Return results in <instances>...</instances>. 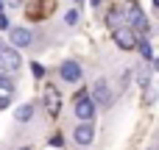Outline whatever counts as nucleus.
Masks as SVG:
<instances>
[{
  "label": "nucleus",
  "mask_w": 159,
  "mask_h": 150,
  "mask_svg": "<svg viewBox=\"0 0 159 150\" xmlns=\"http://www.w3.org/2000/svg\"><path fill=\"white\" fill-rule=\"evenodd\" d=\"M59 75H61V81H67V84H78L81 81V64L78 61H61V67H59Z\"/></svg>",
  "instance_id": "obj_8"
},
{
  "label": "nucleus",
  "mask_w": 159,
  "mask_h": 150,
  "mask_svg": "<svg viewBox=\"0 0 159 150\" xmlns=\"http://www.w3.org/2000/svg\"><path fill=\"white\" fill-rule=\"evenodd\" d=\"M89 97H92V103L95 106H112V92H109V84L103 81V78H98L95 84H92V92H89Z\"/></svg>",
  "instance_id": "obj_4"
},
{
  "label": "nucleus",
  "mask_w": 159,
  "mask_h": 150,
  "mask_svg": "<svg viewBox=\"0 0 159 150\" xmlns=\"http://www.w3.org/2000/svg\"><path fill=\"white\" fill-rule=\"evenodd\" d=\"M64 22H67V25H75V22H78V8H67V11H64Z\"/></svg>",
  "instance_id": "obj_12"
},
{
  "label": "nucleus",
  "mask_w": 159,
  "mask_h": 150,
  "mask_svg": "<svg viewBox=\"0 0 159 150\" xmlns=\"http://www.w3.org/2000/svg\"><path fill=\"white\" fill-rule=\"evenodd\" d=\"M22 67V56L14 47H0V70L3 72H17Z\"/></svg>",
  "instance_id": "obj_2"
},
{
  "label": "nucleus",
  "mask_w": 159,
  "mask_h": 150,
  "mask_svg": "<svg viewBox=\"0 0 159 150\" xmlns=\"http://www.w3.org/2000/svg\"><path fill=\"white\" fill-rule=\"evenodd\" d=\"M73 139H75V145H81V148L92 145V142H95V128H92V122H81V125L73 131Z\"/></svg>",
  "instance_id": "obj_9"
},
{
  "label": "nucleus",
  "mask_w": 159,
  "mask_h": 150,
  "mask_svg": "<svg viewBox=\"0 0 159 150\" xmlns=\"http://www.w3.org/2000/svg\"><path fill=\"white\" fill-rule=\"evenodd\" d=\"M31 72H34V78H45V67H42V64H36V61L31 64Z\"/></svg>",
  "instance_id": "obj_13"
},
{
  "label": "nucleus",
  "mask_w": 159,
  "mask_h": 150,
  "mask_svg": "<svg viewBox=\"0 0 159 150\" xmlns=\"http://www.w3.org/2000/svg\"><path fill=\"white\" fill-rule=\"evenodd\" d=\"M42 97H45V109H48V114H50V117H56V114H59V109H61V95H59V89H56L53 84H48Z\"/></svg>",
  "instance_id": "obj_5"
},
{
  "label": "nucleus",
  "mask_w": 159,
  "mask_h": 150,
  "mask_svg": "<svg viewBox=\"0 0 159 150\" xmlns=\"http://www.w3.org/2000/svg\"><path fill=\"white\" fill-rule=\"evenodd\" d=\"M0 89H6V92H11V89H14V84H11L8 78H3V75H0Z\"/></svg>",
  "instance_id": "obj_14"
},
{
  "label": "nucleus",
  "mask_w": 159,
  "mask_h": 150,
  "mask_svg": "<svg viewBox=\"0 0 159 150\" xmlns=\"http://www.w3.org/2000/svg\"><path fill=\"white\" fill-rule=\"evenodd\" d=\"M126 11H120V14H126V19L131 22V31L137 33H151V28H148V19H145V14H143V8L140 6H123Z\"/></svg>",
  "instance_id": "obj_1"
},
{
  "label": "nucleus",
  "mask_w": 159,
  "mask_h": 150,
  "mask_svg": "<svg viewBox=\"0 0 159 150\" xmlns=\"http://www.w3.org/2000/svg\"><path fill=\"white\" fill-rule=\"evenodd\" d=\"M117 19H120V11H115V8H112V11H109V25L115 28V22H117Z\"/></svg>",
  "instance_id": "obj_15"
},
{
  "label": "nucleus",
  "mask_w": 159,
  "mask_h": 150,
  "mask_svg": "<svg viewBox=\"0 0 159 150\" xmlns=\"http://www.w3.org/2000/svg\"><path fill=\"white\" fill-rule=\"evenodd\" d=\"M20 150H31V148H20Z\"/></svg>",
  "instance_id": "obj_20"
},
{
  "label": "nucleus",
  "mask_w": 159,
  "mask_h": 150,
  "mask_svg": "<svg viewBox=\"0 0 159 150\" xmlns=\"http://www.w3.org/2000/svg\"><path fill=\"white\" fill-rule=\"evenodd\" d=\"M8 39H11V47L20 50V47H28L34 42V33L28 28H8Z\"/></svg>",
  "instance_id": "obj_6"
},
{
  "label": "nucleus",
  "mask_w": 159,
  "mask_h": 150,
  "mask_svg": "<svg viewBox=\"0 0 159 150\" xmlns=\"http://www.w3.org/2000/svg\"><path fill=\"white\" fill-rule=\"evenodd\" d=\"M8 28H11V25H8V17L0 14V31H8Z\"/></svg>",
  "instance_id": "obj_16"
},
{
  "label": "nucleus",
  "mask_w": 159,
  "mask_h": 150,
  "mask_svg": "<svg viewBox=\"0 0 159 150\" xmlns=\"http://www.w3.org/2000/svg\"><path fill=\"white\" fill-rule=\"evenodd\" d=\"M0 47H3V45H0Z\"/></svg>",
  "instance_id": "obj_21"
},
{
  "label": "nucleus",
  "mask_w": 159,
  "mask_h": 150,
  "mask_svg": "<svg viewBox=\"0 0 159 150\" xmlns=\"http://www.w3.org/2000/svg\"><path fill=\"white\" fill-rule=\"evenodd\" d=\"M89 3H92V6H98V3H101V0H89Z\"/></svg>",
  "instance_id": "obj_19"
},
{
  "label": "nucleus",
  "mask_w": 159,
  "mask_h": 150,
  "mask_svg": "<svg viewBox=\"0 0 159 150\" xmlns=\"http://www.w3.org/2000/svg\"><path fill=\"white\" fill-rule=\"evenodd\" d=\"M95 103H92V97L87 95V92H81L78 97H75V117L78 120H84V122H89V120H95Z\"/></svg>",
  "instance_id": "obj_3"
},
{
  "label": "nucleus",
  "mask_w": 159,
  "mask_h": 150,
  "mask_svg": "<svg viewBox=\"0 0 159 150\" xmlns=\"http://www.w3.org/2000/svg\"><path fill=\"white\" fill-rule=\"evenodd\" d=\"M112 36H115V42H117V47H123V50H131L134 45H137V33L131 31V28H115L112 31Z\"/></svg>",
  "instance_id": "obj_7"
},
{
  "label": "nucleus",
  "mask_w": 159,
  "mask_h": 150,
  "mask_svg": "<svg viewBox=\"0 0 159 150\" xmlns=\"http://www.w3.org/2000/svg\"><path fill=\"white\" fill-rule=\"evenodd\" d=\"M134 47H140V56H143L145 61H154V50H151L148 39H137V45H134Z\"/></svg>",
  "instance_id": "obj_11"
},
{
  "label": "nucleus",
  "mask_w": 159,
  "mask_h": 150,
  "mask_svg": "<svg viewBox=\"0 0 159 150\" xmlns=\"http://www.w3.org/2000/svg\"><path fill=\"white\" fill-rule=\"evenodd\" d=\"M8 103H11V97H6V95H3V97H0V109H6Z\"/></svg>",
  "instance_id": "obj_18"
},
{
  "label": "nucleus",
  "mask_w": 159,
  "mask_h": 150,
  "mask_svg": "<svg viewBox=\"0 0 159 150\" xmlns=\"http://www.w3.org/2000/svg\"><path fill=\"white\" fill-rule=\"evenodd\" d=\"M50 145H53V148H61V145H64V139H61V136H59V134H56V136H53V139H50Z\"/></svg>",
  "instance_id": "obj_17"
},
{
  "label": "nucleus",
  "mask_w": 159,
  "mask_h": 150,
  "mask_svg": "<svg viewBox=\"0 0 159 150\" xmlns=\"http://www.w3.org/2000/svg\"><path fill=\"white\" fill-rule=\"evenodd\" d=\"M31 117H34V106H31V103H22V106L14 111V120H17V122H28Z\"/></svg>",
  "instance_id": "obj_10"
}]
</instances>
